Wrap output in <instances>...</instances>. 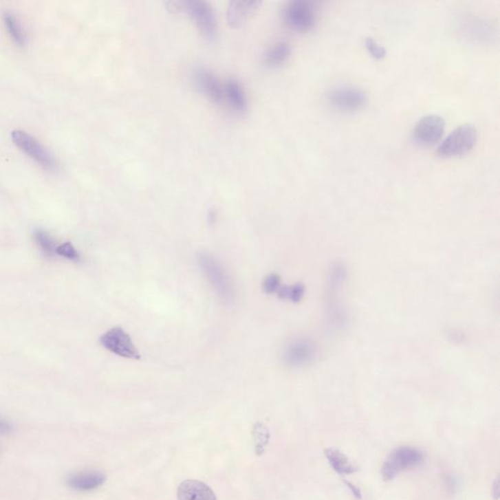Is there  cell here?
Instances as JSON below:
<instances>
[{
	"mask_svg": "<svg viewBox=\"0 0 500 500\" xmlns=\"http://www.w3.org/2000/svg\"><path fill=\"white\" fill-rule=\"evenodd\" d=\"M197 262L211 287L225 302L235 298V290L227 270L217 257L208 252L199 253Z\"/></svg>",
	"mask_w": 500,
	"mask_h": 500,
	"instance_id": "1",
	"label": "cell"
},
{
	"mask_svg": "<svg viewBox=\"0 0 500 500\" xmlns=\"http://www.w3.org/2000/svg\"><path fill=\"white\" fill-rule=\"evenodd\" d=\"M423 458L422 452L413 446L398 448L386 458L381 469V475L385 481L393 480L406 470L420 466Z\"/></svg>",
	"mask_w": 500,
	"mask_h": 500,
	"instance_id": "2",
	"label": "cell"
},
{
	"mask_svg": "<svg viewBox=\"0 0 500 500\" xmlns=\"http://www.w3.org/2000/svg\"><path fill=\"white\" fill-rule=\"evenodd\" d=\"M478 131L473 124L465 123L453 130L438 146L437 153L443 157H457L469 153L476 145Z\"/></svg>",
	"mask_w": 500,
	"mask_h": 500,
	"instance_id": "3",
	"label": "cell"
},
{
	"mask_svg": "<svg viewBox=\"0 0 500 500\" xmlns=\"http://www.w3.org/2000/svg\"><path fill=\"white\" fill-rule=\"evenodd\" d=\"M283 17L285 24L295 31L308 32L317 23V7L309 0H293L283 8Z\"/></svg>",
	"mask_w": 500,
	"mask_h": 500,
	"instance_id": "4",
	"label": "cell"
},
{
	"mask_svg": "<svg viewBox=\"0 0 500 500\" xmlns=\"http://www.w3.org/2000/svg\"><path fill=\"white\" fill-rule=\"evenodd\" d=\"M327 98L334 108L347 113L360 110L367 101V93L364 89L350 85H336L330 88Z\"/></svg>",
	"mask_w": 500,
	"mask_h": 500,
	"instance_id": "5",
	"label": "cell"
},
{
	"mask_svg": "<svg viewBox=\"0 0 500 500\" xmlns=\"http://www.w3.org/2000/svg\"><path fill=\"white\" fill-rule=\"evenodd\" d=\"M13 143L20 149L25 155L36 162L47 171H55L57 169V162L50 152L34 136L22 131L14 130L11 135Z\"/></svg>",
	"mask_w": 500,
	"mask_h": 500,
	"instance_id": "6",
	"label": "cell"
},
{
	"mask_svg": "<svg viewBox=\"0 0 500 500\" xmlns=\"http://www.w3.org/2000/svg\"><path fill=\"white\" fill-rule=\"evenodd\" d=\"M181 12L189 14L194 20L202 36L208 41H213L217 34V21L213 8L208 2L182 1Z\"/></svg>",
	"mask_w": 500,
	"mask_h": 500,
	"instance_id": "7",
	"label": "cell"
},
{
	"mask_svg": "<svg viewBox=\"0 0 500 500\" xmlns=\"http://www.w3.org/2000/svg\"><path fill=\"white\" fill-rule=\"evenodd\" d=\"M100 343L109 352L125 359L139 360L141 358L138 349L131 337L122 327H113L100 337Z\"/></svg>",
	"mask_w": 500,
	"mask_h": 500,
	"instance_id": "8",
	"label": "cell"
},
{
	"mask_svg": "<svg viewBox=\"0 0 500 500\" xmlns=\"http://www.w3.org/2000/svg\"><path fill=\"white\" fill-rule=\"evenodd\" d=\"M445 120L441 116L427 115L416 122L413 136L415 143L421 146H432L443 136L445 131Z\"/></svg>",
	"mask_w": 500,
	"mask_h": 500,
	"instance_id": "9",
	"label": "cell"
},
{
	"mask_svg": "<svg viewBox=\"0 0 500 500\" xmlns=\"http://www.w3.org/2000/svg\"><path fill=\"white\" fill-rule=\"evenodd\" d=\"M193 80L199 91L206 95L211 102L215 104L224 103V85L215 74L208 69L199 67L193 73Z\"/></svg>",
	"mask_w": 500,
	"mask_h": 500,
	"instance_id": "10",
	"label": "cell"
},
{
	"mask_svg": "<svg viewBox=\"0 0 500 500\" xmlns=\"http://www.w3.org/2000/svg\"><path fill=\"white\" fill-rule=\"evenodd\" d=\"M178 500H217L213 490L206 483L197 480H186L177 490Z\"/></svg>",
	"mask_w": 500,
	"mask_h": 500,
	"instance_id": "11",
	"label": "cell"
},
{
	"mask_svg": "<svg viewBox=\"0 0 500 500\" xmlns=\"http://www.w3.org/2000/svg\"><path fill=\"white\" fill-rule=\"evenodd\" d=\"M260 1H232L228 7L227 19L230 25L239 28L248 22V19L257 10Z\"/></svg>",
	"mask_w": 500,
	"mask_h": 500,
	"instance_id": "12",
	"label": "cell"
},
{
	"mask_svg": "<svg viewBox=\"0 0 500 500\" xmlns=\"http://www.w3.org/2000/svg\"><path fill=\"white\" fill-rule=\"evenodd\" d=\"M105 481L106 476L100 472H81L67 477V483L78 492H89L103 485Z\"/></svg>",
	"mask_w": 500,
	"mask_h": 500,
	"instance_id": "13",
	"label": "cell"
},
{
	"mask_svg": "<svg viewBox=\"0 0 500 500\" xmlns=\"http://www.w3.org/2000/svg\"><path fill=\"white\" fill-rule=\"evenodd\" d=\"M225 102L237 113H243L248 108V99L243 86L238 80L230 78L224 85Z\"/></svg>",
	"mask_w": 500,
	"mask_h": 500,
	"instance_id": "14",
	"label": "cell"
},
{
	"mask_svg": "<svg viewBox=\"0 0 500 500\" xmlns=\"http://www.w3.org/2000/svg\"><path fill=\"white\" fill-rule=\"evenodd\" d=\"M325 455L330 466L339 475H351V474L355 473L357 471V468L350 461V459L343 453H341L340 450L331 448H327L325 450Z\"/></svg>",
	"mask_w": 500,
	"mask_h": 500,
	"instance_id": "15",
	"label": "cell"
},
{
	"mask_svg": "<svg viewBox=\"0 0 500 500\" xmlns=\"http://www.w3.org/2000/svg\"><path fill=\"white\" fill-rule=\"evenodd\" d=\"M292 53V47L285 41L274 44L265 53L264 61L270 67H279L287 61Z\"/></svg>",
	"mask_w": 500,
	"mask_h": 500,
	"instance_id": "16",
	"label": "cell"
},
{
	"mask_svg": "<svg viewBox=\"0 0 500 500\" xmlns=\"http://www.w3.org/2000/svg\"><path fill=\"white\" fill-rule=\"evenodd\" d=\"M34 239L37 248L41 250L45 257H56V250L58 244L54 239L44 230L39 229L34 232Z\"/></svg>",
	"mask_w": 500,
	"mask_h": 500,
	"instance_id": "17",
	"label": "cell"
},
{
	"mask_svg": "<svg viewBox=\"0 0 500 500\" xmlns=\"http://www.w3.org/2000/svg\"><path fill=\"white\" fill-rule=\"evenodd\" d=\"M4 24L7 31L14 41V43L18 44L19 46L25 45V37L24 32H23L21 25L19 24L18 19L13 15L12 13L6 12L4 14Z\"/></svg>",
	"mask_w": 500,
	"mask_h": 500,
	"instance_id": "18",
	"label": "cell"
},
{
	"mask_svg": "<svg viewBox=\"0 0 500 500\" xmlns=\"http://www.w3.org/2000/svg\"><path fill=\"white\" fill-rule=\"evenodd\" d=\"M307 355H308V351H307L306 346L303 343L297 342V343L288 346L285 351V360L288 365L296 366L306 360Z\"/></svg>",
	"mask_w": 500,
	"mask_h": 500,
	"instance_id": "19",
	"label": "cell"
},
{
	"mask_svg": "<svg viewBox=\"0 0 500 500\" xmlns=\"http://www.w3.org/2000/svg\"><path fill=\"white\" fill-rule=\"evenodd\" d=\"M304 287L301 283L292 285V287H281L279 288L276 294L281 299L290 300L292 302H299L304 295Z\"/></svg>",
	"mask_w": 500,
	"mask_h": 500,
	"instance_id": "20",
	"label": "cell"
},
{
	"mask_svg": "<svg viewBox=\"0 0 500 500\" xmlns=\"http://www.w3.org/2000/svg\"><path fill=\"white\" fill-rule=\"evenodd\" d=\"M56 257L65 258V259L69 260V261H80V252L69 241L58 246L57 250H56Z\"/></svg>",
	"mask_w": 500,
	"mask_h": 500,
	"instance_id": "21",
	"label": "cell"
},
{
	"mask_svg": "<svg viewBox=\"0 0 500 500\" xmlns=\"http://www.w3.org/2000/svg\"><path fill=\"white\" fill-rule=\"evenodd\" d=\"M365 45H366L369 54H371L372 57L376 58V59H382V58L385 57L386 53H387L384 46L381 45L378 41H376V39H373V37H367V39H365Z\"/></svg>",
	"mask_w": 500,
	"mask_h": 500,
	"instance_id": "22",
	"label": "cell"
},
{
	"mask_svg": "<svg viewBox=\"0 0 500 500\" xmlns=\"http://www.w3.org/2000/svg\"><path fill=\"white\" fill-rule=\"evenodd\" d=\"M262 287L263 290L267 294H272V293L278 292L279 288L281 287L280 276L276 274H269V276L265 278L264 281H263Z\"/></svg>",
	"mask_w": 500,
	"mask_h": 500,
	"instance_id": "23",
	"label": "cell"
},
{
	"mask_svg": "<svg viewBox=\"0 0 500 500\" xmlns=\"http://www.w3.org/2000/svg\"><path fill=\"white\" fill-rule=\"evenodd\" d=\"M13 430L12 424L6 420L0 418V434H8Z\"/></svg>",
	"mask_w": 500,
	"mask_h": 500,
	"instance_id": "24",
	"label": "cell"
}]
</instances>
